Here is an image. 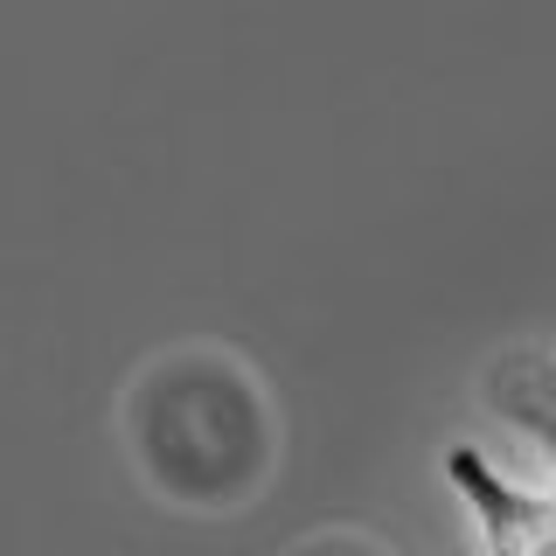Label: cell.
Here are the masks:
<instances>
[{"mask_svg":"<svg viewBox=\"0 0 556 556\" xmlns=\"http://www.w3.org/2000/svg\"><path fill=\"white\" fill-rule=\"evenodd\" d=\"M445 473L459 486V501L480 515L494 556H556V494H529V486L501 480L480 452H452Z\"/></svg>","mask_w":556,"mask_h":556,"instance_id":"6da1fadb","label":"cell"},{"mask_svg":"<svg viewBox=\"0 0 556 556\" xmlns=\"http://www.w3.org/2000/svg\"><path fill=\"white\" fill-rule=\"evenodd\" d=\"M486 404L508 410L521 431H535L556 466V362L549 355H501L486 369Z\"/></svg>","mask_w":556,"mask_h":556,"instance_id":"7a4b0ae2","label":"cell"}]
</instances>
